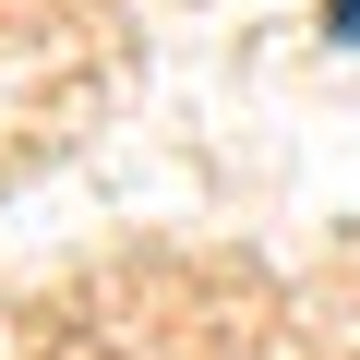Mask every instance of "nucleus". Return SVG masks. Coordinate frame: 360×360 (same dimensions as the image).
<instances>
[{"label": "nucleus", "instance_id": "1", "mask_svg": "<svg viewBox=\"0 0 360 360\" xmlns=\"http://www.w3.org/2000/svg\"><path fill=\"white\" fill-rule=\"evenodd\" d=\"M324 37H348V49H360V0H324Z\"/></svg>", "mask_w": 360, "mask_h": 360}]
</instances>
